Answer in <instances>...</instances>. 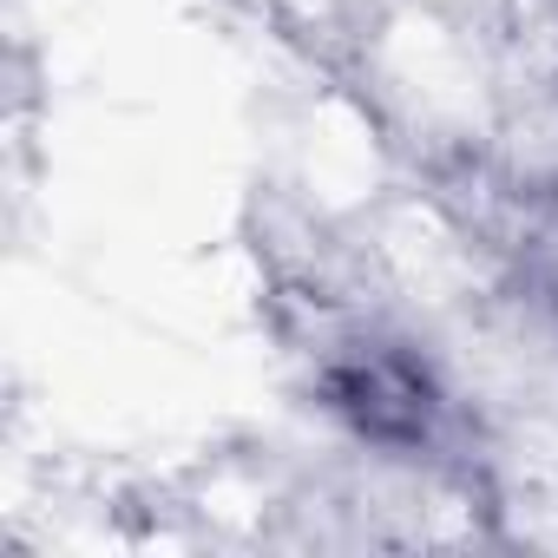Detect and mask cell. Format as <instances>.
<instances>
[{"label": "cell", "mask_w": 558, "mask_h": 558, "mask_svg": "<svg viewBox=\"0 0 558 558\" xmlns=\"http://www.w3.org/2000/svg\"><path fill=\"white\" fill-rule=\"evenodd\" d=\"M329 408L368 440H421L434 427V388L414 362L368 349L329 368Z\"/></svg>", "instance_id": "1"}]
</instances>
